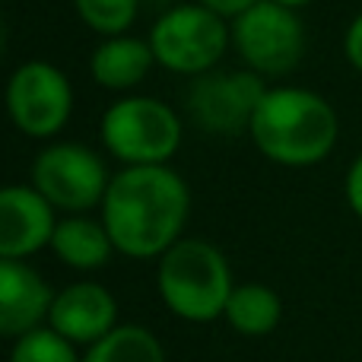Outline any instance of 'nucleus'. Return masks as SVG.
I'll return each mask as SVG.
<instances>
[{"label": "nucleus", "mask_w": 362, "mask_h": 362, "mask_svg": "<svg viewBox=\"0 0 362 362\" xmlns=\"http://www.w3.org/2000/svg\"><path fill=\"white\" fill-rule=\"evenodd\" d=\"M99 210L115 251L146 261L163 257L181 238L191 213V191L169 165H124L108 181Z\"/></svg>", "instance_id": "obj_1"}, {"label": "nucleus", "mask_w": 362, "mask_h": 362, "mask_svg": "<svg viewBox=\"0 0 362 362\" xmlns=\"http://www.w3.org/2000/svg\"><path fill=\"white\" fill-rule=\"evenodd\" d=\"M261 156L289 169L325 163L340 137V118L321 93L305 86H267L248 127Z\"/></svg>", "instance_id": "obj_2"}, {"label": "nucleus", "mask_w": 362, "mask_h": 362, "mask_svg": "<svg viewBox=\"0 0 362 362\" xmlns=\"http://www.w3.org/2000/svg\"><path fill=\"white\" fill-rule=\"evenodd\" d=\"M156 286L165 308L181 321L206 325L223 318L232 289V270L226 255L204 238H178L156 270Z\"/></svg>", "instance_id": "obj_3"}, {"label": "nucleus", "mask_w": 362, "mask_h": 362, "mask_svg": "<svg viewBox=\"0 0 362 362\" xmlns=\"http://www.w3.org/2000/svg\"><path fill=\"white\" fill-rule=\"evenodd\" d=\"M102 146L124 165H169L181 146V118L153 95H127L102 115Z\"/></svg>", "instance_id": "obj_4"}, {"label": "nucleus", "mask_w": 362, "mask_h": 362, "mask_svg": "<svg viewBox=\"0 0 362 362\" xmlns=\"http://www.w3.org/2000/svg\"><path fill=\"white\" fill-rule=\"evenodd\" d=\"M150 48L159 67L172 74L200 76L216 70L232 45L229 23L210 13L204 4H175L153 23Z\"/></svg>", "instance_id": "obj_5"}, {"label": "nucleus", "mask_w": 362, "mask_h": 362, "mask_svg": "<svg viewBox=\"0 0 362 362\" xmlns=\"http://www.w3.org/2000/svg\"><path fill=\"white\" fill-rule=\"evenodd\" d=\"M229 35L238 57L261 76L293 74L305 54V25L299 10L276 0H261L248 13L232 19Z\"/></svg>", "instance_id": "obj_6"}, {"label": "nucleus", "mask_w": 362, "mask_h": 362, "mask_svg": "<svg viewBox=\"0 0 362 362\" xmlns=\"http://www.w3.org/2000/svg\"><path fill=\"white\" fill-rule=\"evenodd\" d=\"M108 181L105 163L83 144H51L32 159V187L70 216L102 206Z\"/></svg>", "instance_id": "obj_7"}, {"label": "nucleus", "mask_w": 362, "mask_h": 362, "mask_svg": "<svg viewBox=\"0 0 362 362\" xmlns=\"http://www.w3.org/2000/svg\"><path fill=\"white\" fill-rule=\"evenodd\" d=\"M4 102L16 131L48 140L61 134L74 115V86L61 67L48 61H29L6 80Z\"/></svg>", "instance_id": "obj_8"}, {"label": "nucleus", "mask_w": 362, "mask_h": 362, "mask_svg": "<svg viewBox=\"0 0 362 362\" xmlns=\"http://www.w3.org/2000/svg\"><path fill=\"white\" fill-rule=\"evenodd\" d=\"M264 93H267V83L255 70H229V74L210 70V74L194 76L185 105L200 131L235 137L251 127Z\"/></svg>", "instance_id": "obj_9"}, {"label": "nucleus", "mask_w": 362, "mask_h": 362, "mask_svg": "<svg viewBox=\"0 0 362 362\" xmlns=\"http://www.w3.org/2000/svg\"><path fill=\"white\" fill-rule=\"evenodd\" d=\"M48 327L74 346H93L118 327V302L102 283H70L51 299Z\"/></svg>", "instance_id": "obj_10"}, {"label": "nucleus", "mask_w": 362, "mask_h": 362, "mask_svg": "<svg viewBox=\"0 0 362 362\" xmlns=\"http://www.w3.org/2000/svg\"><path fill=\"white\" fill-rule=\"evenodd\" d=\"M54 206L32 185L0 187V257L25 261L48 248L54 235Z\"/></svg>", "instance_id": "obj_11"}, {"label": "nucleus", "mask_w": 362, "mask_h": 362, "mask_svg": "<svg viewBox=\"0 0 362 362\" xmlns=\"http://www.w3.org/2000/svg\"><path fill=\"white\" fill-rule=\"evenodd\" d=\"M51 299L54 293L35 267L0 257V337L19 340L42 327V321H48Z\"/></svg>", "instance_id": "obj_12"}, {"label": "nucleus", "mask_w": 362, "mask_h": 362, "mask_svg": "<svg viewBox=\"0 0 362 362\" xmlns=\"http://www.w3.org/2000/svg\"><path fill=\"white\" fill-rule=\"evenodd\" d=\"M156 57L146 38L134 35H112L102 38V45L89 57V74L99 86L112 89V93H124L134 89L137 83L146 80V74L153 70Z\"/></svg>", "instance_id": "obj_13"}, {"label": "nucleus", "mask_w": 362, "mask_h": 362, "mask_svg": "<svg viewBox=\"0 0 362 362\" xmlns=\"http://www.w3.org/2000/svg\"><path fill=\"white\" fill-rule=\"evenodd\" d=\"M48 248L54 251L57 261L74 270H99L115 255V242L108 235L105 223L102 219H89L86 213L57 219Z\"/></svg>", "instance_id": "obj_14"}, {"label": "nucleus", "mask_w": 362, "mask_h": 362, "mask_svg": "<svg viewBox=\"0 0 362 362\" xmlns=\"http://www.w3.org/2000/svg\"><path fill=\"white\" fill-rule=\"evenodd\" d=\"M223 318L229 321L232 331L245 334V337H264L280 325L283 302L264 283H238L226 302Z\"/></svg>", "instance_id": "obj_15"}, {"label": "nucleus", "mask_w": 362, "mask_h": 362, "mask_svg": "<svg viewBox=\"0 0 362 362\" xmlns=\"http://www.w3.org/2000/svg\"><path fill=\"white\" fill-rule=\"evenodd\" d=\"M83 362H165V350L146 327L118 325L112 334L86 346Z\"/></svg>", "instance_id": "obj_16"}, {"label": "nucleus", "mask_w": 362, "mask_h": 362, "mask_svg": "<svg viewBox=\"0 0 362 362\" xmlns=\"http://www.w3.org/2000/svg\"><path fill=\"white\" fill-rule=\"evenodd\" d=\"M80 19L102 38L127 35L140 10V0H74Z\"/></svg>", "instance_id": "obj_17"}, {"label": "nucleus", "mask_w": 362, "mask_h": 362, "mask_svg": "<svg viewBox=\"0 0 362 362\" xmlns=\"http://www.w3.org/2000/svg\"><path fill=\"white\" fill-rule=\"evenodd\" d=\"M10 362H83L76 356V346L70 340H64L51 327H35V331L23 334L13 344Z\"/></svg>", "instance_id": "obj_18"}, {"label": "nucleus", "mask_w": 362, "mask_h": 362, "mask_svg": "<svg viewBox=\"0 0 362 362\" xmlns=\"http://www.w3.org/2000/svg\"><path fill=\"white\" fill-rule=\"evenodd\" d=\"M344 57L356 74H362V13L353 16V23L346 25V35H344Z\"/></svg>", "instance_id": "obj_19"}, {"label": "nucleus", "mask_w": 362, "mask_h": 362, "mask_svg": "<svg viewBox=\"0 0 362 362\" xmlns=\"http://www.w3.org/2000/svg\"><path fill=\"white\" fill-rule=\"evenodd\" d=\"M344 194H346V204H350V210L362 219V153H359L356 159H353L350 172H346Z\"/></svg>", "instance_id": "obj_20"}, {"label": "nucleus", "mask_w": 362, "mask_h": 362, "mask_svg": "<svg viewBox=\"0 0 362 362\" xmlns=\"http://www.w3.org/2000/svg\"><path fill=\"white\" fill-rule=\"evenodd\" d=\"M197 4H204L210 13H216L219 19H226V23H232V19H238L242 13H248L255 4H261V0H197Z\"/></svg>", "instance_id": "obj_21"}, {"label": "nucleus", "mask_w": 362, "mask_h": 362, "mask_svg": "<svg viewBox=\"0 0 362 362\" xmlns=\"http://www.w3.org/2000/svg\"><path fill=\"white\" fill-rule=\"evenodd\" d=\"M276 4H283V6H293V10H302V6L315 4V0H276Z\"/></svg>", "instance_id": "obj_22"}, {"label": "nucleus", "mask_w": 362, "mask_h": 362, "mask_svg": "<svg viewBox=\"0 0 362 362\" xmlns=\"http://www.w3.org/2000/svg\"><path fill=\"white\" fill-rule=\"evenodd\" d=\"M0 48H4V29H0Z\"/></svg>", "instance_id": "obj_23"}]
</instances>
